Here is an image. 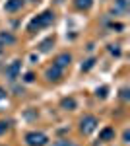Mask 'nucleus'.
Wrapping results in <instances>:
<instances>
[{
	"mask_svg": "<svg viewBox=\"0 0 130 146\" xmlns=\"http://www.w3.org/2000/svg\"><path fill=\"white\" fill-rule=\"evenodd\" d=\"M54 22V12L53 10H45L43 14H39L37 18H33L29 25H27V31L29 33H35V31H39V29H43L47 25H51Z\"/></svg>",
	"mask_w": 130,
	"mask_h": 146,
	"instance_id": "nucleus-1",
	"label": "nucleus"
},
{
	"mask_svg": "<svg viewBox=\"0 0 130 146\" xmlns=\"http://www.w3.org/2000/svg\"><path fill=\"white\" fill-rule=\"evenodd\" d=\"M23 140H25L27 146H47L49 144V136L45 135V133H41V131H29V133H25Z\"/></svg>",
	"mask_w": 130,
	"mask_h": 146,
	"instance_id": "nucleus-2",
	"label": "nucleus"
},
{
	"mask_svg": "<svg viewBox=\"0 0 130 146\" xmlns=\"http://www.w3.org/2000/svg\"><path fill=\"white\" fill-rule=\"evenodd\" d=\"M97 117L95 115H84L82 119H80V133H84V135H89V133H93L95 129H97Z\"/></svg>",
	"mask_w": 130,
	"mask_h": 146,
	"instance_id": "nucleus-3",
	"label": "nucleus"
},
{
	"mask_svg": "<svg viewBox=\"0 0 130 146\" xmlns=\"http://www.w3.org/2000/svg\"><path fill=\"white\" fill-rule=\"evenodd\" d=\"M20 70H22V60H14L10 66L6 68V78L10 80V82H14L20 76Z\"/></svg>",
	"mask_w": 130,
	"mask_h": 146,
	"instance_id": "nucleus-4",
	"label": "nucleus"
},
{
	"mask_svg": "<svg viewBox=\"0 0 130 146\" xmlns=\"http://www.w3.org/2000/svg\"><path fill=\"white\" fill-rule=\"evenodd\" d=\"M45 78L49 80V82H56V80H60L62 78V68H58V66H49L47 70H45Z\"/></svg>",
	"mask_w": 130,
	"mask_h": 146,
	"instance_id": "nucleus-5",
	"label": "nucleus"
},
{
	"mask_svg": "<svg viewBox=\"0 0 130 146\" xmlns=\"http://www.w3.org/2000/svg\"><path fill=\"white\" fill-rule=\"evenodd\" d=\"M70 62H72V55H70V53H60V55L54 58V62H53V64L64 70L66 66H70Z\"/></svg>",
	"mask_w": 130,
	"mask_h": 146,
	"instance_id": "nucleus-6",
	"label": "nucleus"
},
{
	"mask_svg": "<svg viewBox=\"0 0 130 146\" xmlns=\"http://www.w3.org/2000/svg\"><path fill=\"white\" fill-rule=\"evenodd\" d=\"M115 129L113 127H105V129H101V133H99V140L101 142H111V140H115Z\"/></svg>",
	"mask_w": 130,
	"mask_h": 146,
	"instance_id": "nucleus-7",
	"label": "nucleus"
},
{
	"mask_svg": "<svg viewBox=\"0 0 130 146\" xmlns=\"http://www.w3.org/2000/svg\"><path fill=\"white\" fill-rule=\"evenodd\" d=\"M53 45H54V37H47V39H43V41L37 45V51H39V53H51Z\"/></svg>",
	"mask_w": 130,
	"mask_h": 146,
	"instance_id": "nucleus-8",
	"label": "nucleus"
},
{
	"mask_svg": "<svg viewBox=\"0 0 130 146\" xmlns=\"http://www.w3.org/2000/svg\"><path fill=\"white\" fill-rule=\"evenodd\" d=\"M60 109H64V111H74V109H76V100H74V98H64V100L60 101Z\"/></svg>",
	"mask_w": 130,
	"mask_h": 146,
	"instance_id": "nucleus-9",
	"label": "nucleus"
},
{
	"mask_svg": "<svg viewBox=\"0 0 130 146\" xmlns=\"http://www.w3.org/2000/svg\"><path fill=\"white\" fill-rule=\"evenodd\" d=\"M23 6V0H8L6 4H4V10L6 12H16V10H20Z\"/></svg>",
	"mask_w": 130,
	"mask_h": 146,
	"instance_id": "nucleus-10",
	"label": "nucleus"
},
{
	"mask_svg": "<svg viewBox=\"0 0 130 146\" xmlns=\"http://www.w3.org/2000/svg\"><path fill=\"white\" fill-rule=\"evenodd\" d=\"M0 43L2 45H12V43H16V37L8 31H0Z\"/></svg>",
	"mask_w": 130,
	"mask_h": 146,
	"instance_id": "nucleus-11",
	"label": "nucleus"
},
{
	"mask_svg": "<svg viewBox=\"0 0 130 146\" xmlns=\"http://www.w3.org/2000/svg\"><path fill=\"white\" fill-rule=\"evenodd\" d=\"M74 6L78 10H89L93 6V0H74Z\"/></svg>",
	"mask_w": 130,
	"mask_h": 146,
	"instance_id": "nucleus-12",
	"label": "nucleus"
},
{
	"mask_svg": "<svg viewBox=\"0 0 130 146\" xmlns=\"http://www.w3.org/2000/svg\"><path fill=\"white\" fill-rule=\"evenodd\" d=\"M53 146H78V144H74V142L68 140V138H58L56 142H53Z\"/></svg>",
	"mask_w": 130,
	"mask_h": 146,
	"instance_id": "nucleus-13",
	"label": "nucleus"
},
{
	"mask_svg": "<svg viewBox=\"0 0 130 146\" xmlns=\"http://www.w3.org/2000/svg\"><path fill=\"white\" fill-rule=\"evenodd\" d=\"M93 64H95V58H87L86 62H82V72H87L89 68H93Z\"/></svg>",
	"mask_w": 130,
	"mask_h": 146,
	"instance_id": "nucleus-14",
	"label": "nucleus"
},
{
	"mask_svg": "<svg viewBox=\"0 0 130 146\" xmlns=\"http://www.w3.org/2000/svg\"><path fill=\"white\" fill-rule=\"evenodd\" d=\"M95 96H97V98H101V100H105V98H107V88H105V86L97 88V90H95Z\"/></svg>",
	"mask_w": 130,
	"mask_h": 146,
	"instance_id": "nucleus-15",
	"label": "nucleus"
},
{
	"mask_svg": "<svg viewBox=\"0 0 130 146\" xmlns=\"http://www.w3.org/2000/svg\"><path fill=\"white\" fill-rule=\"evenodd\" d=\"M10 129V121H0V135H4Z\"/></svg>",
	"mask_w": 130,
	"mask_h": 146,
	"instance_id": "nucleus-16",
	"label": "nucleus"
},
{
	"mask_svg": "<svg viewBox=\"0 0 130 146\" xmlns=\"http://www.w3.org/2000/svg\"><path fill=\"white\" fill-rule=\"evenodd\" d=\"M109 53H111V55H117V56H119V55H120L119 45H109Z\"/></svg>",
	"mask_w": 130,
	"mask_h": 146,
	"instance_id": "nucleus-17",
	"label": "nucleus"
},
{
	"mask_svg": "<svg viewBox=\"0 0 130 146\" xmlns=\"http://www.w3.org/2000/svg\"><path fill=\"white\" fill-rule=\"evenodd\" d=\"M33 80H35V74H33V72H27V74L23 76V82H27V84H31Z\"/></svg>",
	"mask_w": 130,
	"mask_h": 146,
	"instance_id": "nucleus-18",
	"label": "nucleus"
},
{
	"mask_svg": "<svg viewBox=\"0 0 130 146\" xmlns=\"http://www.w3.org/2000/svg\"><path fill=\"white\" fill-rule=\"evenodd\" d=\"M120 100H124V101L128 100V88H126V86L120 90Z\"/></svg>",
	"mask_w": 130,
	"mask_h": 146,
	"instance_id": "nucleus-19",
	"label": "nucleus"
},
{
	"mask_svg": "<svg viewBox=\"0 0 130 146\" xmlns=\"http://www.w3.org/2000/svg\"><path fill=\"white\" fill-rule=\"evenodd\" d=\"M128 138H130V133H128V129H126V131H124V135H122V142H124V144H128V142H130Z\"/></svg>",
	"mask_w": 130,
	"mask_h": 146,
	"instance_id": "nucleus-20",
	"label": "nucleus"
},
{
	"mask_svg": "<svg viewBox=\"0 0 130 146\" xmlns=\"http://www.w3.org/2000/svg\"><path fill=\"white\" fill-rule=\"evenodd\" d=\"M4 98H6V90L0 86V100H4Z\"/></svg>",
	"mask_w": 130,
	"mask_h": 146,
	"instance_id": "nucleus-21",
	"label": "nucleus"
},
{
	"mask_svg": "<svg viewBox=\"0 0 130 146\" xmlns=\"http://www.w3.org/2000/svg\"><path fill=\"white\" fill-rule=\"evenodd\" d=\"M54 2H56V4H62V2H64V0H54Z\"/></svg>",
	"mask_w": 130,
	"mask_h": 146,
	"instance_id": "nucleus-22",
	"label": "nucleus"
},
{
	"mask_svg": "<svg viewBox=\"0 0 130 146\" xmlns=\"http://www.w3.org/2000/svg\"><path fill=\"white\" fill-rule=\"evenodd\" d=\"M2 47H4V45H2V43H0V53H2V51H4V49H2Z\"/></svg>",
	"mask_w": 130,
	"mask_h": 146,
	"instance_id": "nucleus-23",
	"label": "nucleus"
}]
</instances>
